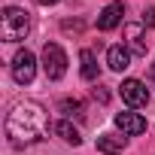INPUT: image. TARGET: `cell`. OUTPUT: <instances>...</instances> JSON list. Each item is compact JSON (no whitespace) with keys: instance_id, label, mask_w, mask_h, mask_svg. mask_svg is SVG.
Segmentation results:
<instances>
[{"instance_id":"obj_5","label":"cell","mask_w":155,"mask_h":155,"mask_svg":"<svg viewBox=\"0 0 155 155\" xmlns=\"http://www.w3.org/2000/svg\"><path fill=\"white\" fill-rule=\"evenodd\" d=\"M119 91H122V101H125L128 107H146V104H149V88H146V82H140V79H125Z\"/></svg>"},{"instance_id":"obj_16","label":"cell","mask_w":155,"mask_h":155,"mask_svg":"<svg viewBox=\"0 0 155 155\" xmlns=\"http://www.w3.org/2000/svg\"><path fill=\"white\" fill-rule=\"evenodd\" d=\"M37 3H40V6H55L58 0H37Z\"/></svg>"},{"instance_id":"obj_10","label":"cell","mask_w":155,"mask_h":155,"mask_svg":"<svg viewBox=\"0 0 155 155\" xmlns=\"http://www.w3.org/2000/svg\"><path fill=\"white\" fill-rule=\"evenodd\" d=\"M79 70H82V79L97 82L101 67H97V58H94V52H91V49H82V52H79Z\"/></svg>"},{"instance_id":"obj_4","label":"cell","mask_w":155,"mask_h":155,"mask_svg":"<svg viewBox=\"0 0 155 155\" xmlns=\"http://www.w3.org/2000/svg\"><path fill=\"white\" fill-rule=\"evenodd\" d=\"M34 76H37V58H34V52L18 49L15 58H12V79L18 85H31Z\"/></svg>"},{"instance_id":"obj_9","label":"cell","mask_w":155,"mask_h":155,"mask_svg":"<svg viewBox=\"0 0 155 155\" xmlns=\"http://www.w3.org/2000/svg\"><path fill=\"white\" fill-rule=\"evenodd\" d=\"M107 64H110V70H116V73L128 70V67H131V52H128V46H110V49H107Z\"/></svg>"},{"instance_id":"obj_14","label":"cell","mask_w":155,"mask_h":155,"mask_svg":"<svg viewBox=\"0 0 155 155\" xmlns=\"http://www.w3.org/2000/svg\"><path fill=\"white\" fill-rule=\"evenodd\" d=\"M94 101H101V104H107V101H110V91H107L104 85H97V88H94Z\"/></svg>"},{"instance_id":"obj_6","label":"cell","mask_w":155,"mask_h":155,"mask_svg":"<svg viewBox=\"0 0 155 155\" xmlns=\"http://www.w3.org/2000/svg\"><path fill=\"white\" fill-rule=\"evenodd\" d=\"M125 46H128L131 55L146 58V52H149V40H146L143 25H128V28H125Z\"/></svg>"},{"instance_id":"obj_11","label":"cell","mask_w":155,"mask_h":155,"mask_svg":"<svg viewBox=\"0 0 155 155\" xmlns=\"http://www.w3.org/2000/svg\"><path fill=\"white\" fill-rule=\"evenodd\" d=\"M125 146H128V140L119 137V134H101V137H97V149L107 152V155H116V152H122Z\"/></svg>"},{"instance_id":"obj_13","label":"cell","mask_w":155,"mask_h":155,"mask_svg":"<svg viewBox=\"0 0 155 155\" xmlns=\"http://www.w3.org/2000/svg\"><path fill=\"white\" fill-rule=\"evenodd\" d=\"M58 110L64 113V116H76V119H82V101H73V97H64L61 104H58Z\"/></svg>"},{"instance_id":"obj_7","label":"cell","mask_w":155,"mask_h":155,"mask_svg":"<svg viewBox=\"0 0 155 155\" xmlns=\"http://www.w3.org/2000/svg\"><path fill=\"white\" fill-rule=\"evenodd\" d=\"M116 128L125 134V137H137L146 131V119L140 113H119L116 116Z\"/></svg>"},{"instance_id":"obj_1","label":"cell","mask_w":155,"mask_h":155,"mask_svg":"<svg viewBox=\"0 0 155 155\" xmlns=\"http://www.w3.org/2000/svg\"><path fill=\"white\" fill-rule=\"evenodd\" d=\"M46 131H49V113L37 101L15 104L12 113L6 116V137L12 146H31V143L43 140Z\"/></svg>"},{"instance_id":"obj_2","label":"cell","mask_w":155,"mask_h":155,"mask_svg":"<svg viewBox=\"0 0 155 155\" xmlns=\"http://www.w3.org/2000/svg\"><path fill=\"white\" fill-rule=\"evenodd\" d=\"M0 34H3L6 43H18L31 34V15L18 6H6L3 15H0Z\"/></svg>"},{"instance_id":"obj_15","label":"cell","mask_w":155,"mask_h":155,"mask_svg":"<svg viewBox=\"0 0 155 155\" xmlns=\"http://www.w3.org/2000/svg\"><path fill=\"white\" fill-rule=\"evenodd\" d=\"M143 25H149V28H155V6H149V9L143 12Z\"/></svg>"},{"instance_id":"obj_8","label":"cell","mask_w":155,"mask_h":155,"mask_svg":"<svg viewBox=\"0 0 155 155\" xmlns=\"http://www.w3.org/2000/svg\"><path fill=\"white\" fill-rule=\"evenodd\" d=\"M122 15H125V6L122 3H110L101 15H97V31H113L122 25Z\"/></svg>"},{"instance_id":"obj_3","label":"cell","mask_w":155,"mask_h":155,"mask_svg":"<svg viewBox=\"0 0 155 155\" xmlns=\"http://www.w3.org/2000/svg\"><path fill=\"white\" fill-rule=\"evenodd\" d=\"M43 70H46V79H52V82H58L67 73V55H64V49L58 43L43 46Z\"/></svg>"},{"instance_id":"obj_17","label":"cell","mask_w":155,"mask_h":155,"mask_svg":"<svg viewBox=\"0 0 155 155\" xmlns=\"http://www.w3.org/2000/svg\"><path fill=\"white\" fill-rule=\"evenodd\" d=\"M149 82L155 85V64H152V70H149Z\"/></svg>"},{"instance_id":"obj_12","label":"cell","mask_w":155,"mask_h":155,"mask_svg":"<svg viewBox=\"0 0 155 155\" xmlns=\"http://www.w3.org/2000/svg\"><path fill=\"white\" fill-rule=\"evenodd\" d=\"M55 134H58V137H61L64 143H73V146H79V143H82L79 131H76V128H73L70 122H58V125H55Z\"/></svg>"}]
</instances>
